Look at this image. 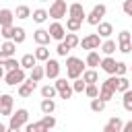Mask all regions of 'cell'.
Instances as JSON below:
<instances>
[{"mask_svg":"<svg viewBox=\"0 0 132 132\" xmlns=\"http://www.w3.org/2000/svg\"><path fill=\"white\" fill-rule=\"evenodd\" d=\"M85 66H87V64H85L80 58H76V56H68V58H66V76H68L70 80L82 76Z\"/></svg>","mask_w":132,"mask_h":132,"instance_id":"cell-1","label":"cell"},{"mask_svg":"<svg viewBox=\"0 0 132 132\" xmlns=\"http://www.w3.org/2000/svg\"><path fill=\"white\" fill-rule=\"evenodd\" d=\"M29 122V111L27 109H16V111H12V116H10V122H8V130L10 132H16V130H21V128H25V124Z\"/></svg>","mask_w":132,"mask_h":132,"instance_id":"cell-2","label":"cell"},{"mask_svg":"<svg viewBox=\"0 0 132 132\" xmlns=\"http://www.w3.org/2000/svg\"><path fill=\"white\" fill-rule=\"evenodd\" d=\"M25 78H27V74H25V68L23 66L12 68V70H6V74H4V80H6L8 87H19Z\"/></svg>","mask_w":132,"mask_h":132,"instance_id":"cell-3","label":"cell"},{"mask_svg":"<svg viewBox=\"0 0 132 132\" xmlns=\"http://www.w3.org/2000/svg\"><path fill=\"white\" fill-rule=\"evenodd\" d=\"M50 16L54 19V21H60V19H64L66 14H68V4H66V0H52V4H50Z\"/></svg>","mask_w":132,"mask_h":132,"instance_id":"cell-4","label":"cell"},{"mask_svg":"<svg viewBox=\"0 0 132 132\" xmlns=\"http://www.w3.org/2000/svg\"><path fill=\"white\" fill-rule=\"evenodd\" d=\"M105 12H107V6H105V4H95V6H93V10H91V12L87 14V19H85V21H87L89 25L97 27V25H99V23L103 21Z\"/></svg>","mask_w":132,"mask_h":132,"instance_id":"cell-5","label":"cell"},{"mask_svg":"<svg viewBox=\"0 0 132 132\" xmlns=\"http://www.w3.org/2000/svg\"><path fill=\"white\" fill-rule=\"evenodd\" d=\"M56 89H58V95H60V99H70L72 97V93H74V89H72V85L66 80V78H56Z\"/></svg>","mask_w":132,"mask_h":132,"instance_id":"cell-6","label":"cell"},{"mask_svg":"<svg viewBox=\"0 0 132 132\" xmlns=\"http://www.w3.org/2000/svg\"><path fill=\"white\" fill-rule=\"evenodd\" d=\"M82 50H99L101 47V35L99 33H89L87 37L80 39Z\"/></svg>","mask_w":132,"mask_h":132,"instance_id":"cell-7","label":"cell"},{"mask_svg":"<svg viewBox=\"0 0 132 132\" xmlns=\"http://www.w3.org/2000/svg\"><path fill=\"white\" fill-rule=\"evenodd\" d=\"M43 68H45V76L56 80V78L60 76V68H62V66H60V62H58V60H54V58H47V60L43 62Z\"/></svg>","mask_w":132,"mask_h":132,"instance_id":"cell-8","label":"cell"},{"mask_svg":"<svg viewBox=\"0 0 132 132\" xmlns=\"http://www.w3.org/2000/svg\"><path fill=\"white\" fill-rule=\"evenodd\" d=\"M50 35H52V39H56V41H62L64 37H66V27L62 25V23H58V21H54L52 25H50Z\"/></svg>","mask_w":132,"mask_h":132,"instance_id":"cell-9","label":"cell"},{"mask_svg":"<svg viewBox=\"0 0 132 132\" xmlns=\"http://www.w3.org/2000/svg\"><path fill=\"white\" fill-rule=\"evenodd\" d=\"M35 87H37V82H35V80H31V78H25V80L19 85L16 93H19L21 97H31V95H33V91H35Z\"/></svg>","mask_w":132,"mask_h":132,"instance_id":"cell-10","label":"cell"},{"mask_svg":"<svg viewBox=\"0 0 132 132\" xmlns=\"http://www.w3.org/2000/svg\"><path fill=\"white\" fill-rule=\"evenodd\" d=\"M68 16H74V19L85 21L87 19V12H85V8H82L80 2H74V4H68Z\"/></svg>","mask_w":132,"mask_h":132,"instance_id":"cell-11","label":"cell"},{"mask_svg":"<svg viewBox=\"0 0 132 132\" xmlns=\"http://www.w3.org/2000/svg\"><path fill=\"white\" fill-rule=\"evenodd\" d=\"M116 64H118V62H116L113 56H103L99 66H101L103 72H107V74H116Z\"/></svg>","mask_w":132,"mask_h":132,"instance_id":"cell-12","label":"cell"},{"mask_svg":"<svg viewBox=\"0 0 132 132\" xmlns=\"http://www.w3.org/2000/svg\"><path fill=\"white\" fill-rule=\"evenodd\" d=\"M33 39H35L37 45H47V43L52 41V35H50L47 29H37V31L33 33Z\"/></svg>","mask_w":132,"mask_h":132,"instance_id":"cell-13","label":"cell"},{"mask_svg":"<svg viewBox=\"0 0 132 132\" xmlns=\"http://www.w3.org/2000/svg\"><path fill=\"white\" fill-rule=\"evenodd\" d=\"M122 128H124V122H122L118 116H113V118H109V122L103 126V132H122Z\"/></svg>","mask_w":132,"mask_h":132,"instance_id":"cell-14","label":"cell"},{"mask_svg":"<svg viewBox=\"0 0 132 132\" xmlns=\"http://www.w3.org/2000/svg\"><path fill=\"white\" fill-rule=\"evenodd\" d=\"M97 33L101 35V39H107V37H111V33H113V27H111V23H107V21H101V23L97 25Z\"/></svg>","mask_w":132,"mask_h":132,"instance_id":"cell-15","label":"cell"},{"mask_svg":"<svg viewBox=\"0 0 132 132\" xmlns=\"http://www.w3.org/2000/svg\"><path fill=\"white\" fill-rule=\"evenodd\" d=\"M85 64H87L89 68H97V66L101 64V56H99V52H95V50H89Z\"/></svg>","mask_w":132,"mask_h":132,"instance_id":"cell-16","label":"cell"},{"mask_svg":"<svg viewBox=\"0 0 132 132\" xmlns=\"http://www.w3.org/2000/svg\"><path fill=\"white\" fill-rule=\"evenodd\" d=\"M12 21H14V12L10 8H0V27L12 25Z\"/></svg>","mask_w":132,"mask_h":132,"instance_id":"cell-17","label":"cell"},{"mask_svg":"<svg viewBox=\"0 0 132 132\" xmlns=\"http://www.w3.org/2000/svg\"><path fill=\"white\" fill-rule=\"evenodd\" d=\"M0 52H2L6 58L14 56V52H16V43H14V39H6V41L0 45Z\"/></svg>","mask_w":132,"mask_h":132,"instance_id":"cell-18","label":"cell"},{"mask_svg":"<svg viewBox=\"0 0 132 132\" xmlns=\"http://www.w3.org/2000/svg\"><path fill=\"white\" fill-rule=\"evenodd\" d=\"M31 16H33V21H35L37 25H41V23H45V21L50 19V12H47L45 8H35V10L31 12Z\"/></svg>","mask_w":132,"mask_h":132,"instance_id":"cell-19","label":"cell"},{"mask_svg":"<svg viewBox=\"0 0 132 132\" xmlns=\"http://www.w3.org/2000/svg\"><path fill=\"white\" fill-rule=\"evenodd\" d=\"M39 109H41V113H54V111H56V101L43 97L41 103H39Z\"/></svg>","mask_w":132,"mask_h":132,"instance_id":"cell-20","label":"cell"},{"mask_svg":"<svg viewBox=\"0 0 132 132\" xmlns=\"http://www.w3.org/2000/svg\"><path fill=\"white\" fill-rule=\"evenodd\" d=\"M80 27H82V21H80V19H74V16H68V19H66V31L78 33Z\"/></svg>","mask_w":132,"mask_h":132,"instance_id":"cell-21","label":"cell"},{"mask_svg":"<svg viewBox=\"0 0 132 132\" xmlns=\"http://www.w3.org/2000/svg\"><path fill=\"white\" fill-rule=\"evenodd\" d=\"M99 50H101V54H103V56H111V54L116 52V41L107 37L105 41H101V47H99Z\"/></svg>","mask_w":132,"mask_h":132,"instance_id":"cell-22","label":"cell"},{"mask_svg":"<svg viewBox=\"0 0 132 132\" xmlns=\"http://www.w3.org/2000/svg\"><path fill=\"white\" fill-rule=\"evenodd\" d=\"M101 87H103V89H109V91H113V93H118V74H109V76L101 82Z\"/></svg>","mask_w":132,"mask_h":132,"instance_id":"cell-23","label":"cell"},{"mask_svg":"<svg viewBox=\"0 0 132 132\" xmlns=\"http://www.w3.org/2000/svg\"><path fill=\"white\" fill-rule=\"evenodd\" d=\"M33 54H35L37 62H45V60L50 58V50H47V45H37V47L33 50Z\"/></svg>","mask_w":132,"mask_h":132,"instance_id":"cell-24","label":"cell"},{"mask_svg":"<svg viewBox=\"0 0 132 132\" xmlns=\"http://www.w3.org/2000/svg\"><path fill=\"white\" fill-rule=\"evenodd\" d=\"M35 64H37V58H35V54H25V56L21 58V66H23L25 70H31Z\"/></svg>","mask_w":132,"mask_h":132,"instance_id":"cell-25","label":"cell"},{"mask_svg":"<svg viewBox=\"0 0 132 132\" xmlns=\"http://www.w3.org/2000/svg\"><path fill=\"white\" fill-rule=\"evenodd\" d=\"M43 76H45V68H43V66H39V64H35V66L31 68V74H29V78H31V80H35V82H39Z\"/></svg>","mask_w":132,"mask_h":132,"instance_id":"cell-26","label":"cell"},{"mask_svg":"<svg viewBox=\"0 0 132 132\" xmlns=\"http://www.w3.org/2000/svg\"><path fill=\"white\" fill-rule=\"evenodd\" d=\"M82 78H85V82H87V85H91V82H99V74H97V70H95V68H85Z\"/></svg>","mask_w":132,"mask_h":132,"instance_id":"cell-27","label":"cell"},{"mask_svg":"<svg viewBox=\"0 0 132 132\" xmlns=\"http://www.w3.org/2000/svg\"><path fill=\"white\" fill-rule=\"evenodd\" d=\"M122 107L132 113V89H128V91L122 93Z\"/></svg>","mask_w":132,"mask_h":132,"instance_id":"cell-28","label":"cell"},{"mask_svg":"<svg viewBox=\"0 0 132 132\" xmlns=\"http://www.w3.org/2000/svg\"><path fill=\"white\" fill-rule=\"evenodd\" d=\"M14 16H16V19H21V21H25V19H29V16H31V8H29L27 4H21V6H16Z\"/></svg>","mask_w":132,"mask_h":132,"instance_id":"cell-29","label":"cell"},{"mask_svg":"<svg viewBox=\"0 0 132 132\" xmlns=\"http://www.w3.org/2000/svg\"><path fill=\"white\" fill-rule=\"evenodd\" d=\"M56 95H58V89H56V85H43V87H41V97L54 99Z\"/></svg>","mask_w":132,"mask_h":132,"instance_id":"cell-30","label":"cell"},{"mask_svg":"<svg viewBox=\"0 0 132 132\" xmlns=\"http://www.w3.org/2000/svg\"><path fill=\"white\" fill-rule=\"evenodd\" d=\"M103 109H105V101H103L101 97H93V99H91V111L101 113Z\"/></svg>","mask_w":132,"mask_h":132,"instance_id":"cell-31","label":"cell"},{"mask_svg":"<svg viewBox=\"0 0 132 132\" xmlns=\"http://www.w3.org/2000/svg\"><path fill=\"white\" fill-rule=\"evenodd\" d=\"M64 41H66L70 47H76V45H80V39H78V35H76V33H72V31H68V33H66Z\"/></svg>","mask_w":132,"mask_h":132,"instance_id":"cell-32","label":"cell"},{"mask_svg":"<svg viewBox=\"0 0 132 132\" xmlns=\"http://www.w3.org/2000/svg\"><path fill=\"white\" fill-rule=\"evenodd\" d=\"M70 50H72V47H70V45H68V43H66V41L62 39V41H58V47H56V54H58V56H62V58H66Z\"/></svg>","mask_w":132,"mask_h":132,"instance_id":"cell-33","label":"cell"},{"mask_svg":"<svg viewBox=\"0 0 132 132\" xmlns=\"http://www.w3.org/2000/svg\"><path fill=\"white\" fill-rule=\"evenodd\" d=\"M85 87H87V82H85L82 76H78V78L72 80V89H74V93H85Z\"/></svg>","mask_w":132,"mask_h":132,"instance_id":"cell-34","label":"cell"},{"mask_svg":"<svg viewBox=\"0 0 132 132\" xmlns=\"http://www.w3.org/2000/svg\"><path fill=\"white\" fill-rule=\"evenodd\" d=\"M85 95H87L89 99H93V97H99V89H97V82H91V85H87V87H85Z\"/></svg>","mask_w":132,"mask_h":132,"instance_id":"cell-35","label":"cell"},{"mask_svg":"<svg viewBox=\"0 0 132 132\" xmlns=\"http://www.w3.org/2000/svg\"><path fill=\"white\" fill-rule=\"evenodd\" d=\"M41 124L45 126V130H52V128L56 126V118H54L52 113H43V118H41Z\"/></svg>","mask_w":132,"mask_h":132,"instance_id":"cell-36","label":"cell"},{"mask_svg":"<svg viewBox=\"0 0 132 132\" xmlns=\"http://www.w3.org/2000/svg\"><path fill=\"white\" fill-rule=\"evenodd\" d=\"M25 130L27 132H45V126L39 120V122H33V124H25Z\"/></svg>","mask_w":132,"mask_h":132,"instance_id":"cell-37","label":"cell"},{"mask_svg":"<svg viewBox=\"0 0 132 132\" xmlns=\"http://www.w3.org/2000/svg\"><path fill=\"white\" fill-rule=\"evenodd\" d=\"M12 105H14V97L10 93L0 95V107H12Z\"/></svg>","mask_w":132,"mask_h":132,"instance_id":"cell-38","label":"cell"},{"mask_svg":"<svg viewBox=\"0 0 132 132\" xmlns=\"http://www.w3.org/2000/svg\"><path fill=\"white\" fill-rule=\"evenodd\" d=\"M25 37H27V35H25V29H23V27H14V35H12L14 43H16V45H19V43H23V41H25Z\"/></svg>","mask_w":132,"mask_h":132,"instance_id":"cell-39","label":"cell"},{"mask_svg":"<svg viewBox=\"0 0 132 132\" xmlns=\"http://www.w3.org/2000/svg\"><path fill=\"white\" fill-rule=\"evenodd\" d=\"M0 35L4 39H12L14 35V25H6V27H0Z\"/></svg>","mask_w":132,"mask_h":132,"instance_id":"cell-40","label":"cell"},{"mask_svg":"<svg viewBox=\"0 0 132 132\" xmlns=\"http://www.w3.org/2000/svg\"><path fill=\"white\" fill-rule=\"evenodd\" d=\"M19 66H21V60H16L14 56H10V58H6V60H4V68H6V70L19 68Z\"/></svg>","mask_w":132,"mask_h":132,"instance_id":"cell-41","label":"cell"},{"mask_svg":"<svg viewBox=\"0 0 132 132\" xmlns=\"http://www.w3.org/2000/svg\"><path fill=\"white\" fill-rule=\"evenodd\" d=\"M128 89H130L128 78H126V76H118V93H124V91H128Z\"/></svg>","mask_w":132,"mask_h":132,"instance_id":"cell-42","label":"cell"},{"mask_svg":"<svg viewBox=\"0 0 132 132\" xmlns=\"http://www.w3.org/2000/svg\"><path fill=\"white\" fill-rule=\"evenodd\" d=\"M113 95H116L113 91H109V89H103V87H99V97H101V99H103L105 103H107V101H111V99H113Z\"/></svg>","mask_w":132,"mask_h":132,"instance_id":"cell-43","label":"cell"},{"mask_svg":"<svg viewBox=\"0 0 132 132\" xmlns=\"http://www.w3.org/2000/svg\"><path fill=\"white\" fill-rule=\"evenodd\" d=\"M118 50L122 54H130L132 52V41H118Z\"/></svg>","mask_w":132,"mask_h":132,"instance_id":"cell-44","label":"cell"},{"mask_svg":"<svg viewBox=\"0 0 132 132\" xmlns=\"http://www.w3.org/2000/svg\"><path fill=\"white\" fill-rule=\"evenodd\" d=\"M126 72H128V64L118 62V64H116V74H118V76H126Z\"/></svg>","mask_w":132,"mask_h":132,"instance_id":"cell-45","label":"cell"},{"mask_svg":"<svg viewBox=\"0 0 132 132\" xmlns=\"http://www.w3.org/2000/svg\"><path fill=\"white\" fill-rule=\"evenodd\" d=\"M122 10H124V14H126V16H130V19H132V0H124Z\"/></svg>","mask_w":132,"mask_h":132,"instance_id":"cell-46","label":"cell"},{"mask_svg":"<svg viewBox=\"0 0 132 132\" xmlns=\"http://www.w3.org/2000/svg\"><path fill=\"white\" fill-rule=\"evenodd\" d=\"M118 41H132V33L130 31H120L118 33Z\"/></svg>","mask_w":132,"mask_h":132,"instance_id":"cell-47","label":"cell"},{"mask_svg":"<svg viewBox=\"0 0 132 132\" xmlns=\"http://www.w3.org/2000/svg\"><path fill=\"white\" fill-rule=\"evenodd\" d=\"M12 111H14L12 107H0V116H6V118H10V116H12Z\"/></svg>","mask_w":132,"mask_h":132,"instance_id":"cell-48","label":"cell"},{"mask_svg":"<svg viewBox=\"0 0 132 132\" xmlns=\"http://www.w3.org/2000/svg\"><path fill=\"white\" fill-rule=\"evenodd\" d=\"M122 132H132V120L124 124V128H122Z\"/></svg>","mask_w":132,"mask_h":132,"instance_id":"cell-49","label":"cell"},{"mask_svg":"<svg viewBox=\"0 0 132 132\" xmlns=\"http://www.w3.org/2000/svg\"><path fill=\"white\" fill-rule=\"evenodd\" d=\"M4 74H6V68H4V64H0V78H4Z\"/></svg>","mask_w":132,"mask_h":132,"instance_id":"cell-50","label":"cell"},{"mask_svg":"<svg viewBox=\"0 0 132 132\" xmlns=\"http://www.w3.org/2000/svg\"><path fill=\"white\" fill-rule=\"evenodd\" d=\"M4 60H6V56H4L2 52H0V64H4Z\"/></svg>","mask_w":132,"mask_h":132,"instance_id":"cell-51","label":"cell"},{"mask_svg":"<svg viewBox=\"0 0 132 132\" xmlns=\"http://www.w3.org/2000/svg\"><path fill=\"white\" fill-rule=\"evenodd\" d=\"M39 2H50V0H39Z\"/></svg>","mask_w":132,"mask_h":132,"instance_id":"cell-52","label":"cell"},{"mask_svg":"<svg viewBox=\"0 0 132 132\" xmlns=\"http://www.w3.org/2000/svg\"><path fill=\"white\" fill-rule=\"evenodd\" d=\"M128 70H130V72H132V66H128Z\"/></svg>","mask_w":132,"mask_h":132,"instance_id":"cell-53","label":"cell"}]
</instances>
